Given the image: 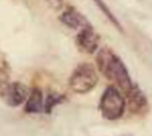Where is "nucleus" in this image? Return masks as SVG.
I'll return each instance as SVG.
<instances>
[{
	"mask_svg": "<svg viewBox=\"0 0 152 136\" xmlns=\"http://www.w3.org/2000/svg\"><path fill=\"white\" fill-rule=\"evenodd\" d=\"M43 109V94L39 88H34L25 105V111L28 113H37L40 112Z\"/></svg>",
	"mask_w": 152,
	"mask_h": 136,
	"instance_id": "nucleus-6",
	"label": "nucleus"
},
{
	"mask_svg": "<svg viewBox=\"0 0 152 136\" xmlns=\"http://www.w3.org/2000/svg\"><path fill=\"white\" fill-rule=\"evenodd\" d=\"M97 64L100 67V70L108 78L113 79L122 91H125L126 93L132 92V80L124 62L116 55L112 54L107 49H102L97 54Z\"/></svg>",
	"mask_w": 152,
	"mask_h": 136,
	"instance_id": "nucleus-1",
	"label": "nucleus"
},
{
	"mask_svg": "<svg viewBox=\"0 0 152 136\" xmlns=\"http://www.w3.org/2000/svg\"><path fill=\"white\" fill-rule=\"evenodd\" d=\"M61 21L71 29H76L82 24L80 16L72 10H68V11L63 12L61 16Z\"/></svg>",
	"mask_w": 152,
	"mask_h": 136,
	"instance_id": "nucleus-7",
	"label": "nucleus"
},
{
	"mask_svg": "<svg viewBox=\"0 0 152 136\" xmlns=\"http://www.w3.org/2000/svg\"><path fill=\"white\" fill-rule=\"evenodd\" d=\"M97 82V75L95 68L89 63L80 64L72 73L69 85L76 93H87L91 91Z\"/></svg>",
	"mask_w": 152,
	"mask_h": 136,
	"instance_id": "nucleus-3",
	"label": "nucleus"
},
{
	"mask_svg": "<svg viewBox=\"0 0 152 136\" xmlns=\"http://www.w3.org/2000/svg\"><path fill=\"white\" fill-rule=\"evenodd\" d=\"M94 1H95V2H96V5L100 7V10L104 13V16H106V17H107V18H108V19H109V20H110V21H112V23H113L118 29H121L120 23H119V21L116 20V18L113 16V13L110 12V10H109V8L103 4V1H102V0H94Z\"/></svg>",
	"mask_w": 152,
	"mask_h": 136,
	"instance_id": "nucleus-8",
	"label": "nucleus"
},
{
	"mask_svg": "<svg viewBox=\"0 0 152 136\" xmlns=\"http://www.w3.org/2000/svg\"><path fill=\"white\" fill-rule=\"evenodd\" d=\"M10 86H11V84H10L8 74L4 69H0V95L5 97L8 92Z\"/></svg>",
	"mask_w": 152,
	"mask_h": 136,
	"instance_id": "nucleus-9",
	"label": "nucleus"
},
{
	"mask_svg": "<svg viewBox=\"0 0 152 136\" xmlns=\"http://www.w3.org/2000/svg\"><path fill=\"white\" fill-rule=\"evenodd\" d=\"M100 109L102 116L109 120H115L124 115L125 99L116 87L109 86L106 88L100 101Z\"/></svg>",
	"mask_w": 152,
	"mask_h": 136,
	"instance_id": "nucleus-2",
	"label": "nucleus"
},
{
	"mask_svg": "<svg viewBox=\"0 0 152 136\" xmlns=\"http://www.w3.org/2000/svg\"><path fill=\"white\" fill-rule=\"evenodd\" d=\"M77 43L82 50L87 52H94L97 47V37L90 27H84L77 35Z\"/></svg>",
	"mask_w": 152,
	"mask_h": 136,
	"instance_id": "nucleus-5",
	"label": "nucleus"
},
{
	"mask_svg": "<svg viewBox=\"0 0 152 136\" xmlns=\"http://www.w3.org/2000/svg\"><path fill=\"white\" fill-rule=\"evenodd\" d=\"M46 1H49L50 5H52V6H55V7H58V6L62 4V0H46Z\"/></svg>",
	"mask_w": 152,
	"mask_h": 136,
	"instance_id": "nucleus-11",
	"label": "nucleus"
},
{
	"mask_svg": "<svg viewBox=\"0 0 152 136\" xmlns=\"http://www.w3.org/2000/svg\"><path fill=\"white\" fill-rule=\"evenodd\" d=\"M28 95V89L25 85L20 84V82H14L11 84L7 94L5 95L7 99V104L11 106H19L20 104H23Z\"/></svg>",
	"mask_w": 152,
	"mask_h": 136,
	"instance_id": "nucleus-4",
	"label": "nucleus"
},
{
	"mask_svg": "<svg viewBox=\"0 0 152 136\" xmlns=\"http://www.w3.org/2000/svg\"><path fill=\"white\" fill-rule=\"evenodd\" d=\"M61 100V97L59 95H56V94H50L48 95L46 98V103H45V111L46 112H50L52 110V107Z\"/></svg>",
	"mask_w": 152,
	"mask_h": 136,
	"instance_id": "nucleus-10",
	"label": "nucleus"
}]
</instances>
